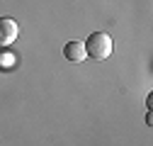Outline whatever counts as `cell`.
I'll return each mask as SVG.
<instances>
[{"instance_id":"cell-3","label":"cell","mask_w":153,"mask_h":146,"mask_svg":"<svg viewBox=\"0 0 153 146\" xmlns=\"http://www.w3.org/2000/svg\"><path fill=\"white\" fill-rule=\"evenodd\" d=\"M63 56H66L68 61H73V63H80V61L88 59V54H85V46H83L80 42H68V44L63 46Z\"/></svg>"},{"instance_id":"cell-2","label":"cell","mask_w":153,"mask_h":146,"mask_svg":"<svg viewBox=\"0 0 153 146\" xmlns=\"http://www.w3.org/2000/svg\"><path fill=\"white\" fill-rule=\"evenodd\" d=\"M17 39V22L10 17L0 20V44H12Z\"/></svg>"},{"instance_id":"cell-1","label":"cell","mask_w":153,"mask_h":146,"mask_svg":"<svg viewBox=\"0 0 153 146\" xmlns=\"http://www.w3.org/2000/svg\"><path fill=\"white\" fill-rule=\"evenodd\" d=\"M85 54L90 59H97V61H105L109 54H112V36L107 32H92L88 39H85Z\"/></svg>"}]
</instances>
